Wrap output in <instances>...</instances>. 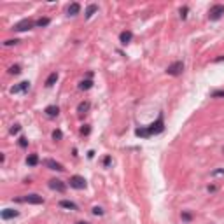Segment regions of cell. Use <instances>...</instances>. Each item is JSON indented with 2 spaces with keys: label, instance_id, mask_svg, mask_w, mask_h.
Segmentation results:
<instances>
[{
  "label": "cell",
  "instance_id": "cell-1",
  "mask_svg": "<svg viewBox=\"0 0 224 224\" xmlns=\"http://www.w3.org/2000/svg\"><path fill=\"white\" fill-rule=\"evenodd\" d=\"M165 130V121H163V114H159V117L156 119V123L149 124L147 128H137L135 130V135L137 137H142V138H147V137H152V135H158Z\"/></svg>",
  "mask_w": 224,
  "mask_h": 224
},
{
  "label": "cell",
  "instance_id": "cell-2",
  "mask_svg": "<svg viewBox=\"0 0 224 224\" xmlns=\"http://www.w3.org/2000/svg\"><path fill=\"white\" fill-rule=\"evenodd\" d=\"M222 14H224V5L215 4V5H212L210 11H208V18H210L212 21H217V19L222 18Z\"/></svg>",
  "mask_w": 224,
  "mask_h": 224
},
{
  "label": "cell",
  "instance_id": "cell-3",
  "mask_svg": "<svg viewBox=\"0 0 224 224\" xmlns=\"http://www.w3.org/2000/svg\"><path fill=\"white\" fill-rule=\"evenodd\" d=\"M182 72H184V62H175V63H172V65L167 68V74L168 75H173V77L180 75Z\"/></svg>",
  "mask_w": 224,
  "mask_h": 224
},
{
  "label": "cell",
  "instance_id": "cell-4",
  "mask_svg": "<svg viewBox=\"0 0 224 224\" xmlns=\"http://www.w3.org/2000/svg\"><path fill=\"white\" fill-rule=\"evenodd\" d=\"M33 27H35V21H32V19H23V21L14 25L12 30L14 32H27V30H30V28H33Z\"/></svg>",
  "mask_w": 224,
  "mask_h": 224
},
{
  "label": "cell",
  "instance_id": "cell-5",
  "mask_svg": "<svg viewBox=\"0 0 224 224\" xmlns=\"http://www.w3.org/2000/svg\"><path fill=\"white\" fill-rule=\"evenodd\" d=\"M68 182H70V187H74V189H84L86 187V179L81 177V175H72Z\"/></svg>",
  "mask_w": 224,
  "mask_h": 224
},
{
  "label": "cell",
  "instance_id": "cell-6",
  "mask_svg": "<svg viewBox=\"0 0 224 224\" xmlns=\"http://www.w3.org/2000/svg\"><path fill=\"white\" fill-rule=\"evenodd\" d=\"M49 187L53 189V191H58V193H65V191H67L65 182L60 180V179H51V180H49Z\"/></svg>",
  "mask_w": 224,
  "mask_h": 224
},
{
  "label": "cell",
  "instance_id": "cell-7",
  "mask_svg": "<svg viewBox=\"0 0 224 224\" xmlns=\"http://www.w3.org/2000/svg\"><path fill=\"white\" fill-rule=\"evenodd\" d=\"M23 202L32 203V205H42V203H44V198L39 196V194H27V196L23 198Z\"/></svg>",
  "mask_w": 224,
  "mask_h": 224
},
{
  "label": "cell",
  "instance_id": "cell-8",
  "mask_svg": "<svg viewBox=\"0 0 224 224\" xmlns=\"http://www.w3.org/2000/svg\"><path fill=\"white\" fill-rule=\"evenodd\" d=\"M42 163H44V165L49 168V170H56V172H63V170H65V168H63V165L56 163L54 159H44Z\"/></svg>",
  "mask_w": 224,
  "mask_h": 224
},
{
  "label": "cell",
  "instance_id": "cell-9",
  "mask_svg": "<svg viewBox=\"0 0 224 224\" xmlns=\"http://www.w3.org/2000/svg\"><path fill=\"white\" fill-rule=\"evenodd\" d=\"M0 215H2V219H4V221H9V219H14V217H18L19 212H18V210H14V208H4Z\"/></svg>",
  "mask_w": 224,
  "mask_h": 224
},
{
  "label": "cell",
  "instance_id": "cell-10",
  "mask_svg": "<svg viewBox=\"0 0 224 224\" xmlns=\"http://www.w3.org/2000/svg\"><path fill=\"white\" fill-rule=\"evenodd\" d=\"M132 39H133V33L130 30H126V32H121L119 33V42L123 46H126V44H130L132 42Z\"/></svg>",
  "mask_w": 224,
  "mask_h": 224
},
{
  "label": "cell",
  "instance_id": "cell-11",
  "mask_svg": "<svg viewBox=\"0 0 224 224\" xmlns=\"http://www.w3.org/2000/svg\"><path fill=\"white\" fill-rule=\"evenodd\" d=\"M44 112L47 117H56V116L60 114V109H58V105H49V107H46Z\"/></svg>",
  "mask_w": 224,
  "mask_h": 224
},
{
  "label": "cell",
  "instance_id": "cell-12",
  "mask_svg": "<svg viewBox=\"0 0 224 224\" xmlns=\"http://www.w3.org/2000/svg\"><path fill=\"white\" fill-rule=\"evenodd\" d=\"M81 11V5L77 4V2H74V4L68 5V16H77Z\"/></svg>",
  "mask_w": 224,
  "mask_h": 224
},
{
  "label": "cell",
  "instance_id": "cell-13",
  "mask_svg": "<svg viewBox=\"0 0 224 224\" xmlns=\"http://www.w3.org/2000/svg\"><path fill=\"white\" fill-rule=\"evenodd\" d=\"M60 207L62 208H68V210H77V205L74 202H68V200H62L60 202Z\"/></svg>",
  "mask_w": 224,
  "mask_h": 224
},
{
  "label": "cell",
  "instance_id": "cell-14",
  "mask_svg": "<svg viewBox=\"0 0 224 224\" xmlns=\"http://www.w3.org/2000/svg\"><path fill=\"white\" fill-rule=\"evenodd\" d=\"M93 88V81L91 79H84L79 82V89H82V91H88V89Z\"/></svg>",
  "mask_w": 224,
  "mask_h": 224
},
{
  "label": "cell",
  "instance_id": "cell-15",
  "mask_svg": "<svg viewBox=\"0 0 224 224\" xmlns=\"http://www.w3.org/2000/svg\"><path fill=\"white\" fill-rule=\"evenodd\" d=\"M27 165L28 167H37V165H39V156H37V154H30L27 158Z\"/></svg>",
  "mask_w": 224,
  "mask_h": 224
},
{
  "label": "cell",
  "instance_id": "cell-16",
  "mask_svg": "<svg viewBox=\"0 0 224 224\" xmlns=\"http://www.w3.org/2000/svg\"><path fill=\"white\" fill-rule=\"evenodd\" d=\"M58 81V74L56 72H53V74H49V77L46 79V86L47 88H51V86H54V82Z\"/></svg>",
  "mask_w": 224,
  "mask_h": 224
},
{
  "label": "cell",
  "instance_id": "cell-17",
  "mask_svg": "<svg viewBox=\"0 0 224 224\" xmlns=\"http://www.w3.org/2000/svg\"><path fill=\"white\" fill-rule=\"evenodd\" d=\"M89 110V102H81L79 105H77V112L84 114V112H88Z\"/></svg>",
  "mask_w": 224,
  "mask_h": 224
},
{
  "label": "cell",
  "instance_id": "cell-18",
  "mask_svg": "<svg viewBox=\"0 0 224 224\" xmlns=\"http://www.w3.org/2000/svg\"><path fill=\"white\" fill-rule=\"evenodd\" d=\"M97 9H98V5H97V4H89V5H88V9H86V18H91L93 14L97 12Z\"/></svg>",
  "mask_w": 224,
  "mask_h": 224
},
{
  "label": "cell",
  "instance_id": "cell-19",
  "mask_svg": "<svg viewBox=\"0 0 224 224\" xmlns=\"http://www.w3.org/2000/svg\"><path fill=\"white\" fill-rule=\"evenodd\" d=\"M49 23H51V19H49V18H39V19L35 21V27H40V28H42V27H47Z\"/></svg>",
  "mask_w": 224,
  "mask_h": 224
},
{
  "label": "cell",
  "instance_id": "cell-20",
  "mask_svg": "<svg viewBox=\"0 0 224 224\" xmlns=\"http://www.w3.org/2000/svg\"><path fill=\"white\" fill-rule=\"evenodd\" d=\"M62 138H63L62 130H54V132H53V140H54V142H60Z\"/></svg>",
  "mask_w": 224,
  "mask_h": 224
},
{
  "label": "cell",
  "instance_id": "cell-21",
  "mask_svg": "<svg viewBox=\"0 0 224 224\" xmlns=\"http://www.w3.org/2000/svg\"><path fill=\"white\" fill-rule=\"evenodd\" d=\"M18 86H19V89H21L23 93H27L28 89H30V82H28V81H23V82L18 84Z\"/></svg>",
  "mask_w": 224,
  "mask_h": 224
},
{
  "label": "cell",
  "instance_id": "cell-22",
  "mask_svg": "<svg viewBox=\"0 0 224 224\" xmlns=\"http://www.w3.org/2000/svg\"><path fill=\"white\" fill-rule=\"evenodd\" d=\"M19 72H21V67H19V65H12V67L9 68V74H11V75H18Z\"/></svg>",
  "mask_w": 224,
  "mask_h": 224
},
{
  "label": "cell",
  "instance_id": "cell-23",
  "mask_svg": "<svg viewBox=\"0 0 224 224\" xmlns=\"http://www.w3.org/2000/svg\"><path fill=\"white\" fill-rule=\"evenodd\" d=\"M180 217H182V221H184V222H191V221H193V215L189 214V212H182V214H180Z\"/></svg>",
  "mask_w": 224,
  "mask_h": 224
},
{
  "label": "cell",
  "instance_id": "cell-24",
  "mask_svg": "<svg viewBox=\"0 0 224 224\" xmlns=\"http://www.w3.org/2000/svg\"><path fill=\"white\" fill-rule=\"evenodd\" d=\"M19 147H21V149H27L28 147V140H27V137H19Z\"/></svg>",
  "mask_w": 224,
  "mask_h": 224
},
{
  "label": "cell",
  "instance_id": "cell-25",
  "mask_svg": "<svg viewBox=\"0 0 224 224\" xmlns=\"http://www.w3.org/2000/svg\"><path fill=\"white\" fill-rule=\"evenodd\" d=\"M179 12H180V18H182V19H186V18H187V12H189V7H187V5H184V7H180V11H179Z\"/></svg>",
  "mask_w": 224,
  "mask_h": 224
},
{
  "label": "cell",
  "instance_id": "cell-26",
  "mask_svg": "<svg viewBox=\"0 0 224 224\" xmlns=\"http://www.w3.org/2000/svg\"><path fill=\"white\" fill-rule=\"evenodd\" d=\"M89 133H91V128H89V124H84L82 128H81V135H84V137H88Z\"/></svg>",
  "mask_w": 224,
  "mask_h": 224
},
{
  "label": "cell",
  "instance_id": "cell-27",
  "mask_svg": "<svg viewBox=\"0 0 224 224\" xmlns=\"http://www.w3.org/2000/svg\"><path fill=\"white\" fill-rule=\"evenodd\" d=\"M19 130H21V126H19V124H14V126L9 130V133L11 135H16V133H19Z\"/></svg>",
  "mask_w": 224,
  "mask_h": 224
},
{
  "label": "cell",
  "instance_id": "cell-28",
  "mask_svg": "<svg viewBox=\"0 0 224 224\" xmlns=\"http://www.w3.org/2000/svg\"><path fill=\"white\" fill-rule=\"evenodd\" d=\"M212 98H224V89H221V91H214L212 93Z\"/></svg>",
  "mask_w": 224,
  "mask_h": 224
},
{
  "label": "cell",
  "instance_id": "cell-29",
  "mask_svg": "<svg viewBox=\"0 0 224 224\" xmlns=\"http://www.w3.org/2000/svg\"><path fill=\"white\" fill-rule=\"evenodd\" d=\"M18 42H19L18 39H11V40H5L4 46H14V44H18Z\"/></svg>",
  "mask_w": 224,
  "mask_h": 224
},
{
  "label": "cell",
  "instance_id": "cell-30",
  "mask_svg": "<svg viewBox=\"0 0 224 224\" xmlns=\"http://www.w3.org/2000/svg\"><path fill=\"white\" fill-rule=\"evenodd\" d=\"M93 214L95 215H103V210H102L100 207H93Z\"/></svg>",
  "mask_w": 224,
  "mask_h": 224
},
{
  "label": "cell",
  "instance_id": "cell-31",
  "mask_svg": "<svg viewBox=\"0 0 224 224\" xmlns=\"http://www.w3.org/2000/svg\"><path fill=\"white\" fill-rule=\"evenodd\" d=\"M110 161H112V158H110V156H105V158H103V167H110Z\"/></svg>",
  "mask_w": 224,
  "mask_h": 224
},
{
  "label": "cell",
  "instance_id": "cell-32",
  "mask_svg": "<svg viewBox=\"0 0 224 224\" xmlns=\"http://www.w3.org/2000/svg\"><path fill=\"white\" fill-rule=\"evenodd\" d=\"M212 175H224V168H221V170H214L212 172Z\"/></svg>",
  "mask_w": 224,
  "mask_h": 224
},
{
  "label": "cell",
  "instance_id": "cell-33",
  "mask_svg": "<svg viewBox=\"0 0 224 224\" xmlns=\"http://www.w3.org/2000/svg\"><path fill=\"white\" fill-rule=\"evenodd\" d=\"M217 191V187L215 186H208V193H215Z\"/></svg>",
  "mask_w": 224,
  "mask_h": 224
},
{
  "label": "cell",
  "instance_id": "cell-34",
  "mask_svg": "<svg viewBox=\"0 0 224 224\" xmlns=\"http://www.w3.org/2000/svg\"><path fill=\"white\" fill-rule=\"evenodd\" d=\"M75 224H89V222H82V221H81V222H75Z\"/></svg>",
  "mask_w": 224,
  "mask_h": 224
}]
</instances>
